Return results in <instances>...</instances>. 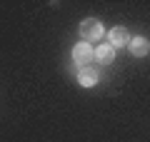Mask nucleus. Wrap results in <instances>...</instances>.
Wrapping results in <instances>:
<instances>
[{
    "label": "nucleus",
    "instance_id": "f257e3e1",
    "mask_svg": "<svg viewBox=\"0 0 150 142\" xmlns=\"http://www.w3.org/2000/svg\"><path fill=\"white\" fill-rule=\"evenodd\" d=\"M80 35L85 37V42L90 45L93 40H100L103 37V25L95 20V18H88V20H83V25H80Z\"/></svg>",
    "mask_w": 150,
    "mask_h": 142
},
{
    "label": "nucleus",
    "instance_id": "f03ea898",
    "mask_svg": "<svg viewBox=\"0 0 150 142\" xmlns=\"http://www.w3.org/2000/svg\"><path fill=\"white\" fill-rule=\"evenodd\" d=\"M73 58L78 65H83V67H88V63H90L93 58H95V53H93V47L88 45V42H80V45H75L73 50Z\"/></svg>",
    "mask_w": 150,
    "mask_h": 142
},
{
    "label": "nucleus",
    "instance_id": "7ed1b4c3",
    "mask_svg": "<svg viewBox=\"0 0 150 142\" xmlns=\"http://www.w3.org/2000/svg\"><path fill=\"white\" fill-rule=\"evenodd\" d=\"M128 45H130V53H133L135 58H145V55L150 53V42L145 40V37H135V40H130Z\"/></svg>",
    "mask_w": 150,
    "mask_h": 142
},
{
    "label": "nucleus",
    "instance_id": "20e7f679",
    "mask_svg": "<svg viewBox=\"0 0 150 142\" xmlns=\"http://www.w3.org/2000/svg\"><path fill=\"white\" fill-rule=\"evenodd\" d=\"M108 37H110V45H112V47H120V45H128V42H130L128 30H125V27H112Z\"/></svg>",
    "mask_w": 150,
    "mask_h": 142
},
{
    "label": "nucleus",
    "instance_id": "39448f33",
    "mask_svg": "<svg viewBox=\"0 0 150 142\" xmlns=\"http://www.w3.org/2000/svg\"><path fill=\"white\" fill-rule=\"evenodd\" d=\"M95 58H98V63L110 65L112 58H115V50H112V45H103V47H98V50H95Z\"/></svg>",
    "mask_w": 150,
    "mask_h": 142
},
{
    "label": "nucleus",
    "instance_id": "423d86ee",
    "mask_svg": "<svg viewBox=\"0 0 150 142\" xmlns=\"http://www.w3.org/2000/svg\"><path fill=\"white\" fill-rule=\"evenodd\" d=\"M78 80H80V85H85V87H93V85L98 82V72L93 67H83L80 75H78Z\"/></svg>",
    "mask_w": 150,
    "mask_h": 142
}]
</instances>
